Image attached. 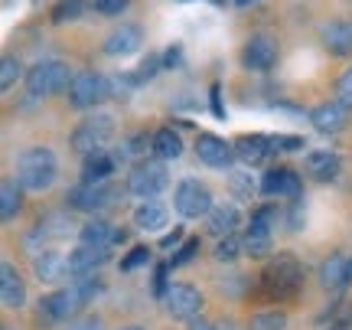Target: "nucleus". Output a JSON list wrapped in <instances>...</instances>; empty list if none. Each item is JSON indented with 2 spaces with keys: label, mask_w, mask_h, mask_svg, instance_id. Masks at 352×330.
Wrapping results in <instances>:
<instances>
[{
  "label": "nucleus",
  "mask_w": 352,
  "mask_h": 330,
  "mask_svg": "<svg viewBox=\"0 0 352 330\" xmlns=\"http://www.w3.org/2000/svg\"><path fill=\"white\" fill-rule=\"evenodd\" d=\"M98 291H101V278H98V275H82V278H76V285H72V288H63V291L46 294V298L36 305L39 327H56V324L72 320Z\"/></svg>",
  "instance_id": "1"
},
{
  "label": "nucleus",
  "mask_w": 352,
  "mask_h": 330,
  "mask_svg": "<svg viewBox=\"0 0 352 330\" xmlns=\"http://www.w3.org/2000/svg\"><path fill=\"white\" fill-rule=\"evenodd\" d=\"M303 285V265L294 255H277L261 268V275L254 281L258 301H290L297 298Z\"/></svg>",
  "instance_id": "2"
},
{
  "label": "nucleus",
  "mask_w": 352,
  "mask_h": 330,
  "mask_svg": "<svg viewBox=\"0 0 352 330\" xmlns=\"http://www.w3.org/2000/svg\"><path fill=\"white\" fill-rule=\"evenodd\" d=\"M16 180L26 190L43 193L59 180V157L52 147H30L16 157Z\"/></svg>",
  "instance_id": "3"
},
{
  "label": "nucleus",
  "mask_w": 352,
  "mask_h": 330,
  "mask_svg": "<svg viewBox=\"0 0 352 330\" xmlns=\"http://www.w3.org/2000/svg\"><path fill=\"white\" fill-rule=\"evenodd\" d=\"M114 141V118L111 114H85L72 131V151L82 157H91L98 151H108V144Z\"/></svg>",
  "instance_id": "4"
},
{
  "label": "nucleus",
  "mask_w": 352,
  "mask_h": 330,
  "mask_svg": "<svg viewBox=\"0 0 352 330\" xmlns=\"http://www.w3.org/2000/svg\"><path fill=\"white\" fill-rule=\"evenodd\" d=\"M72 72L69 65L59 63V59H46V63H36L30 72H26V92L33 99H52V95H63L72 85Z\"/></svg>",
  "instance_id": "5"
},
{
  "label": "nucleus",
  "mask_w": 352,
  "mask_h": 330,
  "mask_svg": "<svg viewBox=\"0 0 352 330\" xmlns=\"http://www.w3.org/2000/svg\"><path fill=\"white\" fill-rule=\"evenodd\" d=\"M164 164L166 161H160V157L138 161L131 167V174H127V193H134L140 200H157L166 190V183H170V170Z\"/></svg>",
  "instance_id": "6"
},
{
  "label": "nucleus",
  "mask_w": 352,
  "mask_h": 330,
  "mask_svg": "<svg viewBox=\"0 0 352 330\" xmlns=\"http://www.w3.org/2000/svg\"><path fill=\"white\" fill-rule=\"evenodd\" d=\"M173 206L179 216L186 219H202L212 213V193H209V187L206 183H199L196 177H186L176 183L173 190Z\"/></svg>",
  "instance_id": "7"
},
{
  "label": "nucleus",
  "mask_w": 352,
  "mask_h": 330,
  "mask_svg": "<svg viewBox=\"0 0 352 330\" xmlns=\"http://www.w3.org/2000/svg\"><path fill=\"white\" fill-rule=\"evenodd\" d=\"M65 95H69V105L78 108V112L95 108V105H101L111 95V79H104L101 72H91V69H88V72H78Z\"/></svg>",
  "instance_id": "8"
},
{
  "label": "nucleus",
  "mask_w": 352,
  "mask_h": 330,
  "mask_svg": "<svg viewBox=\"0 0 352 330\" xmlns=\"http://www.w3.org/2000/svg\"><path fill=\"white\" fill-rule=\"evenodd\" d=\"M164 307H166V314H170V318H176V320L199 318L202 291L196 288V285H189V281H176V285H170V291H166Z\"/></svg>",
  "instance_id": "9"
},
{
  "label": "nucleus",
  "mask_w": 352,
  "mask_h": 330,
  "mask_svg": "<svg viewBox=\"0 0 352 330\" xmlns=\"http://www.w3.org/2000/svg\"><path fill=\"white\" fill-rule=\"evenodd\" d=\"M196 157H199L206 167H212V170H228V167L235 164V147L226 144L222 138H215V134H199L196 138Z\"/></svg>",
  "instance_id": "10"
},
{
  "label": "nucleus",
  "mask_w": 352,
  "mask_h": 330,
  "mask_svg": "<svg viewBox=\"0 0 352 330\" xmlns=\"http://www.w3.org/2000/svg\"><path fill=\"white\" fill-rule=\"evenodd\" d=\"M241 63L245 69H252V72H267V69H274L277 63V43L271 37H252L245 43V50H241Z\"/></svg>",
  "instance_id": "11"
},
{
  "label": "nucleus",
  "mask_w": 352,
  "mask_h": 330,
  "mask_svg": "<svg viewBox=\"0 0 352 330\" xmlns=\"http://www.w3.org/2000/svg\"><path fill=\"white\" fill-rule=\"evenodd\" d=\"M140 43H144V30H140V23H121L118 30L108 33V39H104V52L114 56V59H124V56H131V52L140 50Z\"/></svg>",
  "instance_id": "12"
},
{
  "label": "nucleus",
  "mask_w": 352,
  "mask_h": 330,
  "mask_svg": "<svg viewBox=\"0 0 352 330\" xmlns=\"http://www.w3.org/2000/svg\"><path fill=\"white\" fill-rule=\"evenodd\" d=\"M261 193L264 196H287V200H297V196H300V177H297L290 167H271L261 177Z\"/></svg>",
  "instance_id": "13"
},
{
  "label": "nucleus",
  "mask_w": 352,
  "mask_h": 330,
  "mask_svg": "<svg viewBox=\"0 0 352 330\" xmlns=\"http://www.w3.org/2000/svg\"><path fill=\"white\" fill-rule=\"evenodd\" d=\"M349 108H342L336 99L333 102H320L316 108H310V125L320 131V134H340L342 127H346V121H349Z\"/></svg>",
  "instance_id": "14"
},
{
  "label": "nucleus",
  "mask_w": 352,
  "mask_h": 330,
  "mask_svg": "<svg viewBox=\"0 0 352 330\" xmlns=\"http://www.w3.org/2000/svg\"><path fill=\"white\" fill-rule=\"evenodd\" d=\"M111 187L108 183H82L76 190H69V206L72 209H82V213H95V209H104L111 203Z\"/></svg>",
  "instance_id": "15"
},
{
  "label": "nucleus",
  "mask_w": 352,
  "mask_h": 330,
  "mask_svg": "<svg viewBox=\"0 0 352 330\" xmlns=\"http://www.w3.org/2000/svg\"><path fill=\"white\" fill-rule=\"evenodd\" d=\"M108 258H111V245H78L69 255V265H72V275L82 278V275H95Z\"/></svg>",
  "instance_id": "16"
},
{
  "label": "nucleus",
  "mask_w": 352,
  "mask_h": 330,
  "mask_svg": "<svg viewBox=\"0 0 352 330\" xmlns=\"http://www.w3.org/2000/svg\"><path fill=\"white\" fill-rule=\"evenodd\" d=\"M0 301H3L7 311L26 307V285H23V278L16 275V268H13L10 262L0 265Z\"/></svg>",
  "instance_id": "17"
},
{
  "label": "nucleus",
  "mask_w": 352,
  "mask_h": 330,
  "mask_svg": "<svg viewBox=\"0 0 352 330\" xmlns=\"http://www.w3.org/2000/svg\"><path fill=\"white\" fill-rule=\"evenodd\" d=\"M320 39H323V46L329 50V56H352V23L349 20H329L323 30H320Z\"/></svg>",
  "instance_id": "18"
},
{
  "label": "nucleus",
  "mask_w": 352,
  "mask_h": 330,
  "mask_svg": "<svg viewBox=\"0 0 352 330\" xmlns=\"http://www.w3.org/2000/svg\"><path fill=\"white\" fill-rule=\"evenodd\" d=\"M235 154H239L241 164L258 167L274 154V141L264 138V134H241V138L235 141Z\"/></svg>",
  "instance_id": "19"
},
{
  "label": "nucleus",
  "mask_w": 352,
  "mask_h": 330,
  "mask_svg": "<svg viewBox=\"0 0 352 330\" xmlns=\"http://www.w3.org/2000/svg\"><path fill=\"white\" fill-rule=\"evenodd\" d=\"M33 271H36V278L43 281V285H59V281L72 271V265H69V258L59 252H43L33 258Z\"/></svg>",
  "instance_id": "20"
},
{
  "label": "nucleus",
  "mask_w": 352,
  "mask_h": 330,
  "mask_svg": "<svg viewBox=\"0 0 352 330\" xmlns=\"http://www.w3.org/2000/svg\"><path fill=\"white\" fill-rule=\"evenodd\" d=\"M114 242H124V229H114L104 219H88L78 229V245H114Z\"/></svg>",
  "instance_id": "21"
},
{
  "label": "nucleus",
  "mask_w": 352,
  "mask_h": 330,
  "mask_svg": "<svg viewBox=\"0 0 352 330\" xmlns=\"http://www.w3.org/2000/svg\"><path fill=\"white\" fill-rule=\"evenodd\" d=\"M342 170V161L340 154L333 151H310L307 154V174L320 183H329V180H336Z\"/></svg>",
  "instance_id": "22"
},
{
  "label": "nucleus",
  "mask_w": 352,
  "mask_h": 330,
  "mask_svg": "<svg viewBox=\"0 0 352 330\" xmlns=\"http://www.w3.org/2000/svg\"><path fill=\"white\" fill-rule=\"evenodd\" d=\"M23 183L16 177H3L0 183V223H13L23 209Z\"/></svg>",
  "instance_id": "23"
},
{
  "label": "nucleus",
  "mask_w": 352,
  "mask_h": 330,
  "mask_svg": "<svg viewBox=\"0 0 352 330\" xmlns=\"http://www.w3.org/2000/svg\"><path fill=\"white\" fill-rule=\"evenodd\" d=\"M118 154L111 151H98L85 157V167H82V183H108V177L114 174V167H118Z\"/></svg>",
  "instance_id": "24"
},
{
  "label": "nucleus",
  "mask_w": 352,
  "mask_h": 330,
  "mask_svg": "<svg viewBox=\"0 0 352 330\" xmlns=\"http://www.w3.org/2000/svg\"><path fill=\"white\" fill-rule=\"evenodd\" d=\"M241 223V213L235 203H222V206H212V213H209V232H212L215 239H226V236H235V229Z\"/></svg>",
  "instance_id": "25"
},
{
  "label": "nucleus",
  "mask_w": 352,
  "mask_h": 330,
  "mask_svg": "<svg viewBox=\"0 0 352 330\" xmlns=\"http://www.w3.org/2000/svg\"><path fill=\"white\" fill-rule=\"evenodd\" d=\"M166 206L157 203V200H144V203L134 209V226L144 229V232H157V229L166 226Z\"/></svg>",
  "instance_id": "26"
},
{
  "label": "nucleus",
  "mask_w": 352,
  "mask_h": 330,
  "mask_svg": "<svg viewBox=\"0 0 352 330\" xmlns=\"http://www.w3.org/2000/svg\"><path fill=\"white\" fill-rule=\"evenodd\" d=\"M151 151H153V157H160V161H176V157L183 154V138L176 134L173 127H160V131H153Z\"/></svg>",
  "instance_id": "27"
},
{
  "label": "nucleus",
  "mask_w": 352,
  "mask_h": 330,
  "mask_svg": "<svg viewBox=\"0 0 352 330\" xmlns=\"http://www.w3.org/2000/svg\"><path fill=\"white\" fill-rule=\"evenodd\" d=\"M346 268H349V258H342L340 252L329 255L323 268H320V281H323V288H342L346 285Z\"/></svg>",
  "instance_id": "28"
},
{
  "label": "nucleus",
  "mask_w": 352,
  "mask_h": 330,
  "mask_svg": "<svg viewBox=\"0 0 352 330\" xmlns=\"http://www.w3.org/2000/svg\"><path fill=\"white\" fill-rule=\"evenodd\" d=\"M85 7H88V0H59L56 7H52V13H50V20L56 26H65V23H76L78 17L85 13Z\"/></svg>",
  "instance_id": "29"
},
{
  "label": "nucleus",
  "mask_w": 352,
  "mask_h": 330,
  "mask_svg": "<svg viewBox=\"0 0 352 330\" xmlns=\"http://www.w3.org/2000/svg\"><path fill=\"white\" fill-rule=\"evenodd\" d=\"M274 219H277V206H271V203L254 206V209H252V219H248V232H252V236H271Z\"/></svg>",
  "instance_id": "30"
},
{
  "label": "nucleus",
  "mask_w": 352,
  "mask_h": 330,
  "mask_svg": "<svg viewBox=\"0 0 352 330\" xmlns=\"http://www.w3.org/2000/svg\"><path fill=\"white\" fill-rule=\"evenodd\" d=\"M20 79H23V65H20V59H16V56H3V59H0V92H3V95L13 92Z\"/></svg>",
  "instance_id": "31"
},
{
  "label": "nucleus",
  "mask_w": 352,
  "mask_h": 330,
  "mask_svg": "<svg viewBox=\"0 0 352 330\" xmlns=\"http://www.w3.org/2000/svg\"><path fill=\"white\" fill-rule=\"evenodd\" d=\"M248 330H287V314L284 311H261L252 318Z\"/></svg>",
  "instance_id": "32"
},
{
  "label": "nucleus",
  "mask_w": 352,
  "mask_h": 330,
  "mask_svg": "<svg viewBox=\"0 0 352 330\" xmlns=\"http://www.w3.org/2000/svg\"><path fill=\"white\" fill-rule=\"evenodd\" d=\"M241 252H245V239H239V236H226V239H219V245L212 249V255L219 262H235Z\"/></svg>",
  "instance_id": "33"
},
{
  "label": "nucleus",
  "mask_w": 352,
  "mask_h": 330,
  "mask_svg": "<svg viewBox=\"0 0 352 330\" xmlns=\"http://www.w3.org/2000/svg\"><path fill=\"white\" fill-rule=\"evenodd\" d=\"M39 229L46 232V239H56V236H69L72 232V219L69 216H56V213H50V216L39 223Z\"/></svg>",
  "instance_id": "34"
},
{
  "label": "nucleus",
  "mask_w": 352,
  "mask_h": 330,
  "mask_svg": "<svg viewBox=\"0 0 352 330\" xmlns=\"http://www.w3.org/2000/svg\"><path fill=\"white\" fill-rule=\"evenodd\" d=\"M228 183H232V193H235L239 200H252L254 190H261V183H254L252 174H232Z\"/></svg>",
  "instance_id": "35"
},
{
  "label": "nucleus",
  "mask_w": 352,
  "mask_h": 330,
  "mask_svg": "<svg viewBox=\"0 0 352 330\" xmlns=\"http://www.w3.org/2000/svg\"><path fill=\"white\" fill-rule=\"evenodd\" d=\"M147 262H151V249H147V245H134V249L121 258V271H124V275L127 271H138V268L147 265Z\"/></svg>",
  "instance_id": "36"
},
{
  "label": "nucleus",
  "mask_w": 352,
  "mask_h": 330,
  "mask_svg": "<svg viewBox=\"0 0 352 330\" xmlns=\"http://www.w3.org/2000/svg\"><path fill=\"white\" fill-rule=\"evenodd\" d=\"M336 102L352 112V65L342 72L340 79H336Z\"/></svg>",
  "instance_id": "37"
},
{
  "label": "nucleus",
  "mask_w": 352,
  "mask_h": 330,
  "mask_svg": "<svg viewBox=\"0 0 352 330\" xmlns=\"http://www.w3.org/2000/svg\"><path fill=\"white\" fill-rule=\"evenodd\" d=\"M271 252V236H245V255H252V258H261V255Z\"/></svg>",
  "instance_id": "38"
},
{
  "label": "nucleus",
  "mask_w": 352,
  "mask_h": 330,
  "mask_svg": "<svg viewBox=\"0 0 352 330\" xmlns=\"http://www.w3.org/2000/svg\"><path fill=\"white\" fill-rule=\"evenodd\" d=\"M199 252V239H186L179 249H176V255H173V262H170V268H179V265H186L192 255Z\"/></svg>",
  "instance_id": "39"
},
{
  "label": "nucleus",
  "mask_w": 352,
  "mask_h": 330,
  "mask_svg": "<svg viewBox=\"0 0 352 330\" xmlns=\"http://www.w3.org/2000/svg\"><path fill=\"white\" fill-rule=\"evenodd\" d=\"M131 7V0H95V10L101 17H118V13H124Z\"/></svg>",
  "instance_id": "40"
},
{
  "label": "nucleus",
  "mask_w": 352,
  "mask_h": 330,
  "mask_svg": "<svg viewBox=\"0 0 352 330\" xmlns=\"http://www.w3.org/2000/svg\"><path fill=\"white\" fill-rule=\"evenodd\" d=\"M166 271H170V265H157V271H153V298H157V301H164L166 291H170V285H166Z\"/></svg>",
  "instance_id": "41"
},
{
  "label": "nucleus",
  "mask_w": 352,
  "mask_h": 330,
  "mask_svg": "<svg viewBox=\"0 0 352 330\" xmlns=\"http://www.w3.org/2000/svg\"><path fill=\"white\" fill-rule=\"evenodd\" d=\"M209 105H212L215 118H219V121H226V108H222V85H219V82L209 89Z\"/></svg>",
  "instance_id": "42"
},
{
  "label": "nucleus",
  "mask_w": 352,
  "mask_h": 330,
  "mask_svg": "<svg viewBox=\"0 0 352 330\" xmlns=\"http://www.w3.org/2000/svg\"><path fill=\"white\" fill-rule=\"evenodd\" d=\"M274 141V151H303V138L284 134V138H271Z\"/></svg>",
  "instance_id": "43"
},
{
  "label": "nucleus",
  "mask_w": 352,
  "mask_h": 330,
  "mask_svg": "<svg viewBox=\"0 0 352 330\" xmlns=\"http://www.w3.org/2000/svg\"><path fill=\"white\" fill-rule=\"evenodd\" d=\"M69 330H104V324H101V318H82V320H76Z\"/></svg>",
  "instance_id": "44"
},
{
  "label": "nucleus",
  "mask_w": 352,
  "mask_h": 330,
  "mask_svg": "<svg viewBox=\"0 0 352 330\" xmlns=\"http://www.w3.org/2000/svg\"><path fill=\"white\" fill-rule=\"evenodd\" d=\"M179 242H183V229H173L170 236H164L160 249H166V252H170V249H179Z\"/></svg>",
  "instance_id": "45"
},
{
  "label": "nucleus",
  "mask_w": 352,
  "mask_h": 330,
  "mask_svg": "<svg viewBox=\"0 0 352 330\" xmlns=\"http://www.w3.org/2000/svg\"><path fill=\"white\" fill-rule=\"evenodd\" d=\"M179 59H183V50H179V46H173V50H166L164 65H166V69H173V65H179Z\"/></svg>",
  "instance_id": "46"
},
{
  "label": "nucleus",
  "mask_w": 352,
  "mask_h": 330,
  "mask_svg": "<svg viewBox=\"0 0 352 330\" xmlns=\"http://www.w3.org/2000/svg\"><path fill=\"white\" fill-rule=\"evenodd\" d=\"M186 330H219V327H215L212 320H206V318H192Z\"/></svg>",
  "instance_id": "47"
},
{
  "label": "nucleus",
  "mask_w": 352,
  "mask_h": 330,
  "mask_svg": "<svg viewBox=\"0 0 352 330\" xmlns=\"http://www.w3.org/2000/svg\"><path fill=\"white\" fill-rule=\"evenodd\" d=\"M349 320H352V314H349V318H340V320H333V324H336V327H333V330H349Z\"/></svg>",
  "instance_id": "48"
},
{
  "label": "nucleus",
  "mask_w": 352,
  "mask_h": 330,
  "mask_svg": "<svg viewBox=\"0 0 352 330\" xmlns=\"http://www.w3.org/2000/svg\"><path fill=\"white\" fill-rule=\"evenodd\" d=\"M235 7H248V3H254V0H232Z\"/></svg>",
  "instance_id": "49"
},
{
  "label": "nucleus",
  "mask_w": 352,
  "mask_h": 330,
  "mask_svg": "<svg viewBox=\"0 0 352 330\" xmlns=\"http://www.w3.org/2000/svg\"><path fill=\"white\" fill-rule=\"evenodd\" d=\"M352 281V258H349V268H346V285Z\"/></svg>",
  "instance_id": "50"
},
{
  "label": "nucleus",
  "mask_w": 352,
  "mask_h": 330,
  "mask_svg": "<svg viewBox=\"0 0 352 330\" xmlns=\"http://www.w3.org/2000/svg\"><path fill=\"white\" fill-rule=\"evenodd\" d=\"M222 324H226V327H219V330H235L232 327V320H222Z\"/></svg>",
  "instance_id": "51"
},
{
  "label": "nucleus",
  "mask_w": 352,
  "mask_h": 330,
  "mask_svg": "<svg viewBox=\"0 0 352 330\" xmlns=\"http://www.w3.org/2000/svg\"><path fill=\"white\" fill-rule=\"evenodd\" d=\"M121 330H144V327H121Z\"/></svg>",
  "instance_id": "52"
},
{
  "label": "nucleus",
  "mask_w": 352,
  "mask_h": 330,
  "mask_svg": "<svg viewBox=\"0 0 352 330\" xmlns=\"http://www.w3.org/2000/svg\"><path fill=\"white\" fill-rule=\"evenodd\" d=\"M212 3H222V0H212Z\"/></svg>",
  "instance_id": "53"
}]
</instances>
